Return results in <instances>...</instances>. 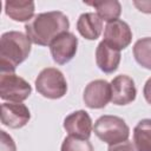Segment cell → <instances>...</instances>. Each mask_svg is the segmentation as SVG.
<instances>
[{"label":"cell","mask_w":151,"mask_h":151,"mask_svg":"<svg viewBox=\"0 0 151 151\" xmlns=\"http://www.w3.org/2000/svg\"><path fill=\"white\" fill-rule=\"evenodd\" d=\"M70 21L60 11H50L34 15L25 25V32L31 42L39 46H50L61 33L68 32Z\"/></svg>","instance_id":"1"},{"label":"cell","mask_w":151,"mask_h":151,"mask_svg":"<svg viewBox=\"0 0 151 151\" xmlns=\"http://www.w3.org/2000/svg\"><path fill=\"white\" fill-rule=\"evenodd\" d=\"M31 53V40L18 31L5 32L0 39V68L1 72H12L25 61Z\"/></svg>","instance_id":"2"},{"label":"cell","mask_w":151,"mask_h":151,"mask_svg":"<svg viewBox=\"0 0 151 151\" xmlns=\"http://www.w3.org/2000/svg\"><path fill=\"white\" fill-rule=\"evenodd\" d=\"M93 132L101 142L109 145L125 142L130 136V129L125 120L111 114L99 117L93 125Z\"/></svg>","instance_id":"3"},{"label":"cell","mask_w":151,"mask_h":151,"mask_svg":"<svg viewBox=\"0 0 151 151\" xmlns=\"http://www.w3.org/2000/svg\"><path fill=\"white\" fill-rule=\"evenodd\" d=\"M35 88L47 99H60L67 92V81L63 72L55 67H46L35 79Z\"/></svg>","instance_id":"4"},{"label":"cell","mask_w":151,"mask_h":151,"mask_svg":"<svg viewBox=\"0 0 151 151\" xmlns=\"http://www.w3.org/2000/svg\"><path fill=\"white\" fill-rule=\"evenodd\" d=\"M32 93L31 85L12 72L0 73V98L9 103H21Z\"/></svg>","instance_id":"5"},{"label":"cell","mask_w":151,"mask_h":151,"mask_svg":"<svg viewBox=\"0 0 151 151\" xmlns=\"http://www.w3.org/2000/svg\"><path fill=\"white\" fill-rule=\"evenodd\" d=\"M78 47V38L71 32H64L58 35L50 45L52 59L58 65H65L71 61Z\"/></svg>","instance_id":"6"},{"label":"cell","mask_w":151,"mask_h":151,"mask_svg":"<svg viewBox=\"0 0 151 151\" xmlns=\"http://www.w3.org/2000/svg\"><path fill=\"white\" fill-rule=\"evenodd\" d=\"M83 100L90 109H103L111 101V85L104 79L88 83L83 93Z\"/></svg>","instance_id":"7"},{"label":"cell","mask_w":151,"mask_h":151,"mask_svg":"<svg viewBox=\"0 0 151 151\" xmlns=\"http://www.w3.org/2000/svg\"><path fill=\"white\" fill-rule=\"evenodd\" d=\"M132 40V31L123 20L107 22L104 29V41L114 50H125Z\"/></svg>","instance_id":"8"},{"label":"cell","mask_w":151,"mask_h":151,"mask_svg":"<svg viewBox=\"0 0 151 151\" xmlns=\"http://www.w3.org/2000/svg\"><path fill=\"white\" fill-rule=\"evenodd\" d=\"M111 101L114 105H127L136 99L137 88L131 77L119 74L114 77L111 83Z\"/></svg>","instance_id":"9"},{"label":"cell","mask_w":151,"mask_h":151,"mask_svg":"<svg viewBox=\"0 0 151 151\" xmlns=\"http://www.w3.org/2000/svg\"><path fill=\"white\" fill-rule=\"evenodd\" d=\"M68 136H73L81 139H88L93 131L92 119L90 114L84 110H78L70 113L63 124Z\"/></svg>","instance_id":"10"},{"label":"cell","mask_w":151,"mask_h":151,"mask_svg":"<svg viewBox=\"0 0 151 151\" xmlns=\"http://www.w3.org/2000/svg\"><path fill=\"white\" fill-rule=\"evenodd\" d=\"M31 119L28 107L22 103H2L1 123L9 129L24 127Z\"/></svg>","instance_id":"11"},{"label":"cell","mask_w":151,"mask_h":151,"mask_svg":"<svg viewBox=\"0 0 151 151\" xmlns=\"http://www.w3.org/2000/svg\"><path fill=\"white\" fill-rule=\"evenodd\" d=\"M96 63L101 72L107 74L113 73L120 63V51L112 48L103 40L96 48Z\"/></svg>","instance_id":"12"},{"label":"cell","mask_w":151,"mask_h":151,"mask_svg":"<svg viewBox=\"0 0 151 151\" xmlns=\"http://www.w3.org/2000/svg\"><path fill=\"white\" fill-rule=\"evenodd\" d=\"M77 29L79 34L87 40H96L100 37L103 31V20L97 13L87 12L79 15L77 21Z\"/></svg>","instance_id":"13"},{"label":"cell","mask_w":151,"mask_h":151,"mask_svg":"<svg viewBox=\"0 0 151 151\" xmlns=\"http://www.w3.org/2000/svg\"><path fill=\"white\" fill-rule=\"evenodd\" d=\"M34 1L8 0L5 2V13L14 21H29L34 15Z\"/></svg>","instance_id":"14"},{"label":"cell","mask_w":151,"mask_h":151,"mask_svg":"<svg viewBox=\"0 0 151 151\" xmlns=\"http://www.w3.org/2000/svg\"><path fill=\"white\" fill-rule=\"evenodd\" d=\"M133 145L136 151H151V119L138 122L133 129Z\"/></svg>","instance_id":"15"},{"label":"cell","mask_w":151,"mask_h":151,"mask_svg":"<svg viewBox=\"0 0 151 151\" xmlns=\"http://www.w3.org/2000/svg\"><path fill=\"white\" fill-rule=\"evenodd\" d=\"M85 4L94 7L98 17L106 22L117 20L122 13V5L117 0H100V1H92Z\"/></svg>","instance_id":"16"},{"label":"cell","mask_w":151,"mask_h":151,"mask_svg":"<svg viewBox=\"0 0 151 151\" xmlns=\"http://www.w3.org/2000/svg\"><path fill=\"white\" fill-rule=\"evenodd\" d=\"M132 52L138 65L146 70H151V37L137 40L133 45Z\"/></svg>","instance_id":"17"},{"label":"cell","mask_w":151,"mask_h":151,"mask_svg":"<svg viewBox=\"0 0 151 151\" xmlns=\"http://www.w3.org/2000/svg\"><path fill=\"white\" fill-rule=\"evenodd\" d=\"M60 151H94L88 139H81L73 136H67L61 144Z\"/></svg>","instance_id":"18"},{"label":"cell","mask_w":151,"mask_h":151,"mask_svg":"<svg viewBox=\"0 0 151 151\" xmlns=\"http://www.w3.org/2000/svg\"><path fill=\"white\" fill-rule=\"evenodd\" d=\"M0 151H17L13 138L4 130L0 131Z\"/></svg>","instance_id":"19"},{"label":"cell","mask_w":151,"mask_h":151,"mask_svg":"<svg viewBox=\"0 0 151 151\" xmlns=\"http://www.w3.org/2000/svg\"><path fill=\"white\" fill-rule=\"evenodd\" d=\"M107 151H136V149H134V145L131 142L125 140V142H122V143H118V144L109 145Z\"/></svg>","instance_id":"20"},{"label":"cell","mask_w":151,"mask_h":151,"mask_svg":"<svg viewBox=\"0 0 151 151\" xmlns=\"http://www.w3.org/2000/svg\"><path fill=\"white\" fill-rule=\"evenodd\" d=\"M133 6L143 13L146 14H151V0H134L133 1Z\"/></svg>","instance_id":"21"},{"label":"cell","mask_w":151,"mask_h":151,"mask_svg":"<svg viewBox=\"0 0 151 151\" xmlns=\"http://www.w3.org/2000/svg\"><path fill=\"white\" fill-rule=\"evenodd\" d=\"M143 94H144V98H145V100L147 101V104L151 105V77L146 80V83H145V85H144Z\"/></svg>","instance_id":"22"}]
</instances>
